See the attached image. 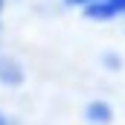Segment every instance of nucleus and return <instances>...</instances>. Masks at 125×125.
Here are the masks:
<instances>
[{
	"label": "nucleus",
	"instance_id": "obj_1",
	"mask_svg": "<svg viewBox=\"0 0 125 125\" xmlns=\"http://www.w3.org/2000/svg\"><path fill=\"white\" fill-rule=\"evenodd\" d=\"M82 15L90 21H116L125 18V0H90L82 9Z\"/></svg>",
	"mask_w": 125,
	"mask_h": 125
},
{
	"label": "nucleus",
	"instance_id": "obj_2",
	"mask_svg": "<svg viewBox=\"0 0 125 125\" xmlns=\"http://www.w3.org/2000/svg\"><path fill=\"white\" fill-rule=\"evenodd\" d=\"M21 82H23V67L15 61L12 55H3V52H0V84L18 87Z\"/></svg>",
	"mask_w": 125,
	"mask_h": 125
},
{
	"label": "nucleus",
	"instance_id": "obj_3",
	"mask_svg": "<svg viewBox=\"0 0 125 125\" xmlns=\"http://www.w3.org/2000/svg\"><path fill=\"white\" fill-rule=\"evenodd\" d=\"M84 119L90 125H108L114 119V108H111L105 99H93V102L84 108Z\"/></svg>",
	"mask_w": 125,
	"mask_h": 125
},
{
	"label": "nucleus",
	"instance_id": "obj_4",
	"mask_svg": "<svg viewBox=\"0 0 125 125\" xmlns=\"http://www.w3.org/2000/svg\"><path fill=\"white\" fill-rule=\"evenodd\" d=\"M64 3H67V6H79V9H84L90 0H64Z\"/></svg>",
	"mask_w": 125,
	"mask_h": 125
},
{
	"label": "nucleus",
	"instance_id": "obj_5",
	"mask_svg": "<svg viewBox=\"0 0 125 125\" xmlns=\"http://www.w3.org/2000/svg\"><path fill=\"white\" fill-rule=\"evenodd\" d=\"M0 125H15V122H12V119H9V116H6V114L0 111Z\"/></svg>",
	"mask_w": 125,
	"mask_h": 125
}]
</instances>
